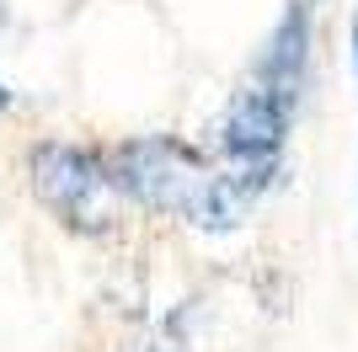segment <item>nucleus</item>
<instances>
[{"label": "nucleus", "instance_id": "1", "mask_svg": "<svg viewBox=\"0 0 358 352\" xmlns=\"http://www.w3.org/2000/svg\"><path fill=\"white\" fill-rule=\"evenodd\" d=\"M107 176L118 198H134L161 214H182L198 230H236L262 187L246 182L241 171H214L198 149L177 139H129L107 149Z\"/></svg>", "mask_w": 358, "mask_h": 352}, {"label": "nucleus", "instance_id": "2", "mask_svg": "<svg viewBox=\"0 0 358 352\" xmlns=\"http://www.w3.org/2000/svg\"><path fill=\"white\" fill-rule=\"evenodd\" d=\"M32 192L43 208L70 230L102 235L118 219V187L107 176V161L80 145H38L32 149Z\"/></svg>", "mask_w": 358, "mask_h": 352}, {"label": "nucleus", "instance_id": "3", "mask_svg": "<svg viewBox=\"0 0 358 352\" xmlns=\"http://www.w3.org/2000/svg\"><path fill=\"white\" fill-rule=\"evenodd\" d=\"M294 96H278L268 86H246L236 102L224 107L220 117V149L230 171H241L246 182H268L273 166H278V149H284V133H289V117H294Z\"/></svg>", "mask_w": 358, "mask_h": 352}, {"label": "nucleus", "instance_id": "4", "mask_svg": "<svg viewBox=\"0 0 358 352\" xmlns=\"http://www.w3.org/2000/svg\"><path fill=\"white\" fill-rule=\"evenodd\" d=\"M305 64H310V6L294 0L284 11V22L273 27L262 59H257V86H268V91H278V96H294L299 102Z\"/></svg>", "mask_w": 358, "mask_h": 352}, {"label": "nucleus", "instance_id": "5", "mask_svg": "<svg viewBox=\"0 0 358 352\" xmlns=\"http://www.w3.org/2000/svg\"><path fill=\"white\" fill-rule=\"evenodd\" d=\"M353 70H358V11H353Z\"/></svg>", "mask_w": 358, "mask_h": 352}, {"label": "nucleus", "instance_id": "6", "mask_svg": "<svg viewBox=\"0 0 358 352\" xmlns=\"http://www.w3.org/2000/svg\"><path fill=\"white\" fill-rule=\"evenodd\" d=\"M0 107H11V91H6V80H0Z\"/></svg>", "mask_w": 358, "mask_h": 352}]
</instances>
